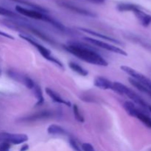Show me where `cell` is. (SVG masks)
<instances>
[{
	"label": "cell",
	"instance_id": "cell-31",
	"mask_svg": "<svg viewBox=\"0 0 151 151\" xmlns=\"http://www.w3.org/2000/svg\"><path fill=\"white\" fill-rule=\"evenodd\" d=\"M91 1H96V2H99V3H102L105 1V0H91Z\"/></svg>",
	"mask_w": 151,
	"mask_h": 151
},
{
	"label": "cell",
	"instance_id": "cell-10",
	"mask_svg": "<svg viewBox=\"0 0 151 151\" xmlns=\"http://www.w3.org/2000/svg\"><path fill=\"white\" fill-rule=\"evenodd\" d=\"M52 116H53L52 111H38L27 117L23 118L21 120L23 122H35V121L41 120V119H49Z\"/></svg>",
	"mask_w": 151,
	"mask_h": 151
},
{
	"label": "cell",
	"instance_id": "cell-14",
	"mask_svg": "<svg viewBox=\"0 0 151 151\" xmlns=\"http://www.w3.org/2000/svg\"><path fill=\"white\" fill-rule=\"evenodd\" d=\"M134 13L142 26L148 27L149 25L150 24L151 16H150V15H148V14H147L146 13H145V12L142 11L141 9L137 10L136 11H134Z\"/></svg>",
	"mask_w": 151,
	"mask_h": 151
},
{
	"label": "cell",
	"instance_id": "cell-2",
	"mask_svg": "<svg viewBox=\"0 0 151 151\" xmlns=\"http://www.w3.org/2000/svg\"><path fill=\"white\" fill-rule=\"evenodd\" d=\"M112 90L116 91L118 94H121V95H125L131 99L134 103H136L138 106H139L144 110L148 111L150 107V105H149L147 102L145 101L138 94L133 91L132 89L127 87L124 84L121 83L119 82H114L113 85H112Z\"/></svg>",
	"mask_w": 151,
	"mask_h": 151
},
{
	"label": "cell",
	"instance_id": "cell-9",
	"mask_svg": "<svg viewBox=\"0 0 151 151\" xmlns=\"http://www.w3.org/2000/svg\"><path fill=\"white\" fill-rule=\"evenodd\" d=\"M58 4L59 5L67 9V10H71L72 12H75V13H78V14L83 15V16H89V17H95L96 16V15L94 13H92V12L89 11V10H86V9L83 8V7H78V6L75 5V4H71V3L67 2V1H62L58 2Z\"/></svg>",
	"mask_w": 151,
	"mask_h": 151
},
{
	"label": "cell",
	"instance_id": "cell-12",
	"mask_svg": "<svg viewBox=\"0 0 151 151\" xmlns=\"http://www.w3.org/2000/svg\"><path fill=\"white\" fill-rule=\"evenodd\" d=\"M94 86L97 87L99 88H101V89L103 90H107L111 89L113 83L111 81H109V79H107V78H104V77L98 76L94 79Z\"/></svg>",
	"mask_w": 151,
	"mask_h": 151
},
{
	"label": "cell",
	"instance_id": "cell-16",
	"mask_svg": "<svg viewBox=\"0 0 151 151\" xmlns=\"http://www.w3.org/2000/svg\"><path fill=\"white\" fill-rule=\"evenodd\" d=\"M128 81H129L130 83H131V85L135 87L137 89H138L139 91H141V92H142V93H144V94H147V96H149V97H150L151 98V90L149 89V88H147V87L144 86L143 85H142L140 83H139L138 81H137L136 80L133 79V78H129Z\"/></svg>",
	"mask_w": 151,
	"mask_h": 151
},
{
	"label": "cell",
	"instance_id": "cell-20",
	"mask_svg": "<svg viewBox=\"0 0 151 151\" xmlns=\"http://www.w3.org/2000/svg\"><path fill=\"white\" fill-rule=\"evenodd\" d=\"M32 90H33L34 95H35V98L37 99V103L36 104H35V106H41V105H42L44 102V95H43V92L41 87L38 85H37V84H35L34 88H32Z\"/></svg>",
	"mask_w": 151,
	"mask_h": 151
},
{
	"label": "cell",
	"instance_id": "cell-28",
	"mask_svg": "<svg viewBox=\"0 0 151 151\" xmlns=\"http://www.w3.org/2000/svg\"><path fill=\"white\" fill-rule=\"evenodd\" d=\"M81 147H82V150L83 151H95L94 147L89 143H83Z\"/></svg>",
	"mask_w": 151,
	"mask_h": 151
},
{
	"label": "cell",
	"instance_id": "cell-4",
	"mask_svg": "<svg viewBox=\"0 0 151 151\" xmlns=\"http://www.w3.org/2000/svg\"><path fill=\"white\" fill-rule=\"evenodd\" d=\"M19 37L23 39H24L25 41H27V42H29L31 45L33 46L35 48H36V50L39 52L40 54L43 56L45 59L48 60L49 61L52 62V63H55L56 64L57 66H58L60 68H63V66L61 62L58 60V58H55L54 56H52L51 55V51L50 50H48L47 48H46L45 47H44L43 45H41V44H39L38 42H37L36 41H35L34 39H32V38L29 37L28 35H22V34H20L19 35Z\"/></svg>",
	"mask_w": 151,
	"mask_h": 151
},
{
	"label": "cell",
	"instance_id": "cell-5",
	"mask_svg": "<svg viewBox=\"0 0 151 151\" xmlns=\"http://www.w3.org/2000/svg\"><path fill=\"white\" fill-rule=\"evenodd\" d=\"M120 68L123 72L129 75L131 78L136 80L139 83H140L142 85H143L144 86L147 87V88L151 90V80L150 78H147L145 75H142L140 72H137L135 69H132V68L129 67V66H122Z\"/></svg>",
	"mask_w": 151,
	"mask_h": 151
},
{
	"label": "cell",
	"instance_id": "cell-23",
	"mask_svg": "<svg viewBox=\"0 0 151 151\" xmlns=\"http://www.w3.org/2000/svg\"><path fill=\"white\" fill-rule=\"evenodd\" d=\"M73 113L75 118L77 119V121H78L81 123L84 122V117L82 115V114L81 113V111H80L79 108L77 105H74L73 106Z\"/></svg>",
	"mask_w": 151,
	"mask_h": 151
},
{
	"label": "cell",
	"instance_id": "cell-18",
	"mask_svg": "<svg viewBox=\"0 0 151 151\" xmlns=\"http://www.w3.org/2000/svg\"><path fill=\"white\" fill-rule=\"evenodd\" d=\"M69 66L73 72H76V73L81 75V76L86 77L88 75V71L86 69H84V68L83 67V66H81V65L78 64V63H75V62H69Z\"/></svg>",
	"mask_w": 151,
	"mask_h": 151
},
{
	"label": "cell",
	"instance_id": "cell-27",
	"mask_svg": "<svg viewBox=\"0 0 151 151\" xmlns=\"http://www.w3.org/2000/svg\"><path fill=\"white\" fill-rule=\"evenodd\" d=\"M10 144L6 142H1L0 143V151H10Z\"/></svg>",
	"mask_w": 151,
	"mask_h": 151
},
{
	"label": "cell",
	"instance_id": "cell-7",
	"mask_svg": "<svg viewBox=\"0 0 151 151\" xmlns=\"http://www.w3.org/2000/svg\"><path fill=\"white\" fill-rule=\"evenodd\" d=\"M28 140V137L24 134H9L1 133L0 141L6 142L13 145H21L26 142Z\"/></svg>",
	"mask_w": 151,
	"mask_h": 151
},
{
	"label": "cell",
	"instance_id": "cell-13",
	"mask_svg": "<svg viewBox=\"0 0 151 151\" xmlns=\"http://www.w3.org/2000/svg\"><path fill=\"white\" fill-rule=\"evenodd\" d=\"M46 93L47 94V95L52 99L53 102L56 103H60V104H63L66 106H71V103L70 102L67 101V100H65L59 95L58 93H56L55 91H53L52 89L50 88H46Z\"/></svg>",
	"mask_w": 151,
	"mask_h": 151
},
{
	"label": "cell",
	"instance_id": "cell-33",
	"mask_svg": "<svg viewBox=\"0 0 151 151\" xmlns=\"http://www.w3.org/2000/svg\"><path fill=\"white\" fill-rule=\"evenodd\" d=\"M1 69H0V76H1Z\"/></svg>",
	"mask_w": 151,
	"mask_h": 151
},
{
	"label": "cell",
	"instance_id": "cell-15",
	"mask_svg": "<svg viewBox=\"0 0 151 151\" xmlns=\"http://www.w3.org/2000/svg\"><path fill=\"white\" fill-rule=\"evenodd\" d=\"M79 29H80V30L83 31V32H86V33L90 34V35H94V36L97 37V38H102V39H104L105 41H111V42L114 43V44H122V43L119 42V41H117V40L111 38V37H109V36H107V35H103V34L99 33V32H95V31H93V30H91V29H86V28H83V27L79 28Z\"/></svg>",
	"mask_w": 151,
	"mask_h": 151
},
{
	"label": "cell",
	"instance_id": "cell-29",
	"mask_svg": "<svg viewBox=\"0 0 151 151\" xmlns=\"http://www.w3.org/2000/svg\"><path fill=\"white\" fill-rule=\"evenodd\" d=\"M0 35L6 37V38H10V39H14V38H13L12 35H9L8 33H6V32H2V31H1V30H0Z\"/></svg>",
	"mask_w": 151,
	"mask_h": 151
},
{
	"label": "cell",
	"instance_id": "cell-22",
	"mask_svg": "<svg viewBox=\"0 0 151 151\" xmlns=\"http://www.w3.org/2000/svg\"><path fill=\"white\" fill-rule=\"evenodd\" d=\"M44 21V22H48L49 24H52V26H54L55 27H56L57 29H60V30H65V29H66L64 25L62 24L60 22H59L58 21H57L56 19H53V18L50 17V16H47V14H46Z\"/></svg>",
	"mask_w": 151,
	"mask_h": 151
},
{
	"label": "cell",
	"instance_id": "cell-24",
	"mask_svg": "<svg viewBox=\"0 0 151 151\" xmlns=\"http://www.w3.org/2000/svg\"><path fill=\"white\" fill-rule=\"evenodd\" d=\"M0 15L4 16H7V17H10V18L19 17V16H18L16 13H13V12L11 11V10L4 8V7H0Z\"/></svg>",
	"mask_w": 151,
	"mask_h": 151
},
{
	"label": "cell",
	"instance_id": "cell-1",
	"mask_svg": "<svg viewBox=\"0 0 151 151\" xmlns=\"http://www.w3.org/2000/svg\"><path fill=\"white\" fill-rule=\"evenodd\" d=\"M64 48L75 57L88 63L100 66H107L109 65L107 60L99 53L79 43H69L67 45L64 46Z\"/></svg>",
	"mask_w": 151,
	"mask_h": 151
},
{
	"label": "cell",
	"instance_id": "cell-25",
	"mask_svg": "<svg viewBox=\"0 0 151 151\" xmlns=\"http://www.w3.org/2000/svg\"><path fill=\"white\" fill-rule=\"evenodd\" d=\"M23 84L25 86L27 87V88H29V89H32V88H34V86H35V82H34V81H32V80L28 76H25L24 77Z\"/></svg>",
	"mask_w": 151,
	"mask_h": 151
},
{
	"label": "cell",
	"instance_id": "cell-3",
	"mask_svg": "<svg viewBox=\"0 0 151 151\" xmlns=\"http://www.w3.org/2000/svg\"><path fill=\"white\" fill-rule=\"evenodd\" d=\"M123 107L127 113L131 116L136 117L139 120L141 121L145 126L147 128H151V117L149 116L147 114L143 111L140 110L139 109L135 106L133 102L125 101L123 104Z\"/></svg>",
	"mask_w": 151,
	"mask_h": 151
},
{
	"label": "cell",
	"instance_id": "cell-11",
	"mask_svg": "<svg viewBox=\"0 0 151 151\" xmlns=\"http://www.w3.org/2000/svg\"><path fill=\"white\" fill-rule=\"evenodd\" d=\"M17 24L19 25V26L22 27H24V28H25V29H27V30H29V32H31L32 33H33L34 35H36V36H38V38H40L41 39L44 40V41H47V42L50 43V44H55V41H53L52 39H51V38H50L48 35H46L45 33H44L42 31L36 29V28L30 26V25L26 24H24V23H17Z\"/></svg>",
	"mask_w": 151,
	"mask_h": 151
},
{
	"label": "cell",
	"instance_id": "cell-21",
	"mask_svg": "<svg viewBox=\"0 0 151 151\" xmlns=\"http://www.w3.org/2000/svg\"><path fill=\"white\" fill-rule=\"evenodd\" d=\"M10 1H15V2L20 3V4H24V5H27V6H29V7L33 8L34 10H38V11L41 12V13H47V12H48L47 11V9L44 8V7H42L41 6L38 5V4H35V3L30 2V1H26V0H10Z\"/></svg>",
	"mask_w": 151,
	"mask_h": 151
},
{
	"label": "cell",
	"instance_id": "cell-17",
	"mask_svg": "<svg viewBox=\"0 0 151 151\" xmlns=\"http://www.w3.org/2000/svg\"><path fill=\"white\" fill-rule=\"evenodd\" d=\"M141 9V7L137 4H131V3H120L117 5V10L121 12L132 11L134 12L137 10Z\"/></svg>",
	"mask_w": 151,
	"mask_h": 151
},
{
	"label": "cell",
	"instance_id": "cell-26",
	"mask_svg": "<svg viewBox=\"0 0 151 151\" xmlns=\"http://www.w3.org/2000/svg\"><path fill=\"white\" fill-rule=\"evenodd\" d=\"M69 144H70L71 147L73 148V150L75 151H82L81 148L79 147V145H78V143H77V142L75 141L74 139H72V138L69 139Z\"/></svg>",
	"mask_w": 151,
	"mask_h": 151
},
{
	"label": "cell",
	"instance_id": "cell-6",
	"mask_svg": "<svg viewBox=\"0 0 151 151\" xmlns=\"http://www.w3.org/2000/svg\"><path fill=\"white\" fill-rule=\"evenodd\" d=\"M84 39H85L86 41H88V42L91 43V44H93V45L97 46V47H100V48L104 49V50H108V51L116 53V54L122 55H125V56L128 55V54H127V52L125 51V50H122V49L119 48V47H116V46L114 45H112V44H108V43L104 42V41H100V40L89 38V37H85Z\"/></svg>",
	"mask_w": 151,
	"mask_h": 151
},
{
	"label": "cell",
	"instance_id": "cell-32",
	"mask_svg": "<svg viewBox=\"0 0 151 151\" xmlns=\"http://www.w3.org/2000/svg\"><path fill=\"white\" fill-rule=\"evenodd\" d=\"M148 112H150V113L151 114V106L150 107V109H149V111H148Z\"/></svg>",
	"mask_w": 151,
	"mask_h": 151
},
{
	"label": "cell",
	"instance_id": "cell-8",
	"mask_svg": "<svg viewBox=\"0 0 151 151\" xmlns=\"http://www.w3.org/2000/svg\"><path fill=\"white\" fill-rule=\"evenodd\" d=\"M16 10L17 13L22 16H27V17L31 18V19H36V20H44L46 14L41 12L35 10H29V9L25 8V7H21V6H16Z\"/></svg>",
	"mask_w": 151,
	"mask_h": 151
},
{
	"label": "cell",
	"instance_id": "cell-19",
	"mask_svg": "<svg viewBox=\"0 0 151 151\" xmlns=\"http://www.w3.org/2000/svg\"><path fill=\"white\" fill-rule=\"evenodd\" d=\"M47 133L51 135H65L66 131L60 125H51L47 128Z\"/></svg>",
	"mask_w": 151,
	"mask_h": 151
},
{
	"label": "cell",
	"instance_id": "cell-30",
	"mask_svg": "<svg viewBox=\"0 0 151 151\" xmlns=\"http://www.w3.org/2000/svg\"><path fill=\"white\" fill-rule=\"evenodd\" d=\"M29 149V145H22V147H21L20 151H27Z\"/></svg>",
	"mask_w": 151,
	"mask_h": 151
}]
</instances>
